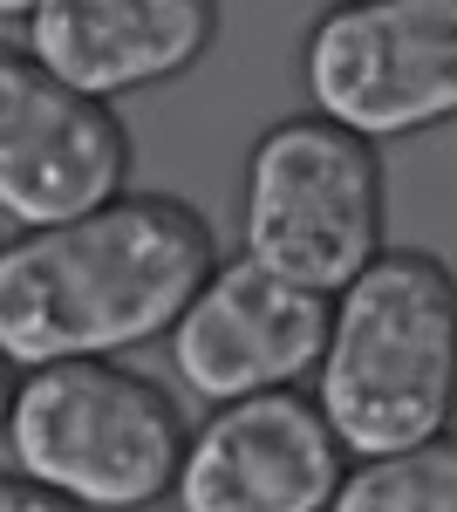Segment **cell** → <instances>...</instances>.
Returning <instances> with one entry per match:
<instances>
[{
  "mask_svg": "<svg viewBox=\"0 0 457 512\" xmlns=\"http://www.w3.org/2000/svg\"><path fill=\"white\" fill-rule=\"evenodd\" d=\"M130 130L103 96L62 82L35 48L0 41V219L55 226L130 185Z\"/></svg>",
  "mask_w": 457,
  "mask_h": 512,
  "instance_id": "6",
  "label": "cell"
},
{
  "mask_svg": "<svg viewBox=\"0 0 457 512\" xmlns=\"http://www.w3.org/2000/svg\"><path fill=\"white\" fill-rule=\"evenodd\" d=\"M35 7H41V0H0V21H28Z\"/></svg>",
  "mask_w": 457,
  "mask_h": 512,
  "instance_id": "13",
  "label": "cell"
},
{
  "mask_svg": "<svg viewBox=\"0 0 457 512\" xmlns=\"http://www.w3.org/2000/svg\"><path fill=\"white\" fill-rule=\"evenodd\" d=\"M239 239L273 274L342 294L382 253V158L376 137L321 117L260 130L239 192Z\"/></svg>",
  "mask_w": 457,
  "mask_h": 512,
  "instance_id": "4",
  "label": "cell"
},
{
  "mask_svg": "<svg viewBox=\"0 0 457 512\" xmlns=\"http://www.w3.org/2000/svg\"><path fill=\"white\" fill-rule=\"evenodd\" d=\"M14 383H21V369L0 355V431H7V410H14Z\"/></svg>",
  "mask_w": 457,
  "mask_h": 512,
  "instance_id": "12",
  "label": "cell"
},
{
  "mask_svg": "<svg viewBox=\"0 0 457 512\" xmlns=\"http://www.w3.org/2000/svg\"><path fill=\"white\" fill-rule=\"evenodd\" d=\"M348 458L403 451L457 417V274L437 253L382 246L335 294L328 349L314 369Z\"/></svg>",
  "mask_w": 457,
  "mask_h": 512,
  "instance_id": "2",
  "label": "cell"
},
{
  "mask_svg": "<svg viewBox=\"0 0 457 512\" xmlns=\"http://www.w3.org/2000/svg\"><path fill=\"white\" fill-rule=\"evenodd\" d=\"M348 478V444L328 410L294 390L212 403L178 465V512H328Z\"/></svg>",
  "mask_w": 457,
  "mask_h": 512,
  "instance_id": "8",
  "label": "cell"
},
{
  "mask_svg": "<svg viewBox=\"0 0 457 512\" xmlns=\"http://www.w3.org/2000/svg\"><path fill=\"white\" fill-rule=\"evenodd\" d=\"M212 267L205 212L164 192H116L96 212L21 226L0 246V355L14 369L130 355L171 335Z\"/></svg>",
  "mask_w": 457,
  "mask_h": 512,
  "instance_id": "1",
  "label": "cell"
},
{
  "mask_svg": "<svg viewBox=\"0 0 457 512\" xmlns=\"http://www.w3.org/2000/svg\"><path fill=\"white\" fill-rule=\"evenodd\" d=\"M328 512H457V431L355 458Z\"/></svg>",
  "mask_w": 457,
  "mask_h": 512,
  "instance_id": "10",
  "label": "cell"
},
{
  "mask_svg": "<svg viewBox=\"0 0 457 512\" xmlns=\"http://www.w3.org/2000/svg\"><path fill=\"white\" fill-rule=\"evenodd\" d=\"M328 315H335V294L273 274L267 260L239 246L205 274L191 308L171 321V369L205 403L294 390L301 376L321 369Z\"/></svg>",
  "mask_w": 457,
  "mask_h": 512,
  "instance_id": "7",
  "label": "cell"
},
{
  "mask_svg": "<svg viewBox=\"0 0 457 512\" xmlns=\"http://www.w3.org/2000/svg\"><path fill=\"white\" fill-rule=\"evenodd\" d=\"M219 35V0H41L28 48L82 96H137L205 62Z\"/></svg>",
  "mask_w": 457,
  "mask_h": 512,
  "instance_id": "9",
  "label": "cell"
},
{
  "mask_svg": "<svg viewBox=\"0 0 457 512\" xmlns=\"http://www.w3.org/2000/svg\"><path fill=\"white\" fill-rule=\"evenodd\" d=\"M307 103L362 137L457 117V0H335L301 48Z\"/></svg>",
  "mask_w": 457,
  "mask_h": 512,
  "instance_id": "5",
  "label": "cell"
},
{
  "mask_svg": "<svg viewBox=\"0 0 457 512\" xmlns=\"http://www.w3.org/2000/svg\"><path fill=\"white\" fill-rule=\"evenodd\" d=\"M7 451L82 512H151L178 492L185 410L164 383L116 355H62L21 369L7 410Z\"/></svg>",
  "mask_w": 457,
  "mask_h": 512,
  "instance_id": "3",
  "label": "cell"
},
{
  "mask_svg": "<svg viewBox=\"0 0 457 512\" xmlns=\"http://www.w3.org/2000/svg\"><path fill=\"white\" fill-rule=\"evenodd\" d=\"M0 512H82L76 499H62L55 485H41V478H28L21 465L14 472H0Z\"/></svg>",
  "mask_w": 457,
  "mask_h": 512,
  "instance_id": "11",
  "label": "cell"
}]
</instances>
